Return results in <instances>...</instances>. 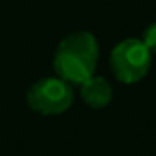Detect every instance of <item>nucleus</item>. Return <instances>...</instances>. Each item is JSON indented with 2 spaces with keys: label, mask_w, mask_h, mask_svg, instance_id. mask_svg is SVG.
Here are the masks:
<instances>
[{
  "label": "nucleus",
  "mask_w": 156,
  "mask_h": 156,
  "mask_svg": "<svg viewBox=\"0 0 156 156\" xmlns=\"http://www.w3.org/2000/svg\"><path fill=\"white\" fill-rule=\"evenodd\" d=\"M99 57L98 41L88 31L68 35L57 48L53 68L62 81L70 85H83L96 72Z\"/></svg>",
  "instance_id": "1"
},
{
  "label": "nucleus",
  "mask_w": 156,
  "mask_h": 156,
  "mask_svg": "<svg viewBox=\"0 0 156 156\" xmlns=\"http://www.w3.org/2000/svg\"><path fill=\"white\" fill-rule=\"evenodd\" d=\"M110 66L116 79L132 85L141 81L151 66V51L140 39H125L121 41L110 55Z\"/></svg>",
  "instance_id": "2"
},
{
  "label": "nucleus",
  "mask_w": 156,
  "mask_h": 156,
  "mask_svg": "<svg viewBox=\"0 0 156 156\" xmlns=\"http://www.w3.org/2000/svg\"><path fill=\"white\" fill-rule=\"evenodd\" d=\"M73 101L72 85L61 77H48L37 81L28 92V105L39 114L55 116L70 108Z\"/></svg>",
  "instance_id": "3"
},
{
  "label": "nucleus",
  "mask_w": 156,
  "mask_h": 156,
  "mask_svg": "<svg viewBox=\"0 0 156 156\" xmlns=\"http://www.w3.org/2000/svg\"><path fill=\"white\" fill-rule=\"evenodd\" d=\"M81 96H83V101L87 105H90L92 108H101V107H107L110 103L112 87L103 77L92 75L88 81H85L81 85Z\"/></svg>",
  "instance_id": "4"
},
{
  "label": "nucleus",
  "mask_w": 156,
  "mask_h": 156,
  "mask_svg": "<svg viewBox=\"0 0 156 156\" xmlns=\"http://www.w3.org/2000/svg\"><path fill=\"white\" fill-rule=\"evenodd\" d=\"M143 44L149 48L151 53H156V22L143 31Z\"/></svg>",
  "instance_id": "5"
}]
</instances>
